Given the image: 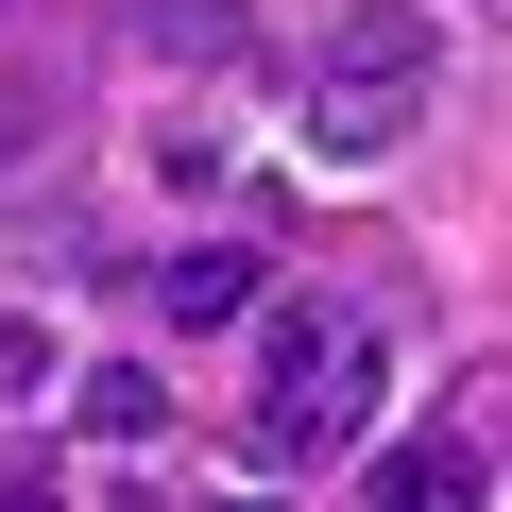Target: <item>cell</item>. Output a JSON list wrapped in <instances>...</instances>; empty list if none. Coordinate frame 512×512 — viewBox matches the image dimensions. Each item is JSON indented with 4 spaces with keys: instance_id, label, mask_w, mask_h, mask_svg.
I'll use <instances>...</instances> for the list:
<instances>
[{
    "instance_id": "obj_1",
    "label": "cell",
    "mask_w": 512,
    "mask_h": 512,
    "mask_svg": "<svg viewBox=\"0 0 512 512\" xmlns=\"http://www.w3.org/2000/svg\"><path fill=\"white\" fill-rule=\"evenodd\" d=\"M376 393H393L376 308H359V291H291L274 342H256V461H274V478H325V461L376 427Z\"/></svg>"
},
{
    "instance_id": "obj_3",
    "label": "cell",
    "mask_w": 512,
    "mask_h": 512,
    "mask_svg": "<svg viewBox=\"0 0 512 512\" xmlns=\"http://www.w3.org/2000/svg\"><path fill=\"white\" fill-rule=\"evenodd\" d=\"M359 495H376V512H461V495H495V444H478V427L376 444V461H359Z\"/></svg>"
},
{
    "instance_id": "obj_5",
    "label": "cell",
    "mask_w": 512,
    "mask_h": 512,
    "mask_svg": "<svg viewBox=\"0 0 512 512\" xmlns=\"http://www.w3.org/2000/svg\"><path fill=\"white\" fill-rule=\"evenodd\" d=\"M120 35H137L154 69H222V52L256 35V18H239V0H137V18H120Z\"/></svg>"
},
{
    "instance_id": "obj_8",
    "label": "cell",
    "mask_w": 512,
    "mask_h": 512,
    "mask_svg": "<svg viewBox=\"0 0 512 512\" xmlns=\"http://www.w3.org/2000/svg\"><path fill=\"white\" fill-rule=\"evenodd\" d=\"M0 18H18V0H0Z\"/></svg>"
},
{
    "instance_id": "obj_4",
    "label": "cell",
    "mask_w": 512,
    "mask_h": 512,
    "mask_svg": "<svg viewBox=\"0 0 512 512\" xmlns=\"http://www.w3.org/2000/svg\"><path fill=\"white\" fill-rule=\"evenodd\" d=\"M154 325H171V342L256 325V239H188V256H154Z\"/></svg>"
},
{
    "instance_id": "obj_2",
    "label": "cell",
    "mask_w": 512,
    "mask_h": 512,
    "mask_svg": "<svg viewBox=\"0 0 512 512\" xmlns=\"http://www.w3.org/2000/svg\"><path fill=\"white\" fill-rule=\"evenodd\" d=\"M427 86H444V35L410 18V0H359V18H325L308 69H291V137L325 171H393L410 120H427Z\"/></svg>"
},
{
    "instance_id": "obj_6",
    "label": "cell",
    "mask_w": 512,
    "mask_h": 512,
    "mask_svg": "<svg viewBox=\"0 0 512 512\" xmlns=\"http://www.w3.org/2000/svg\"><path fill=\"white\" fill-rule=\"evenodd\" d=\"M69 427H86V444H154V427H171V376H154V359H103V376L69 393Z\"/></svg>"
},
{
    "instance_id": "obj_7",
    "label": "cell",
    "mask_w": 512,
    "mask_h": 512,
    "mask_svg": "<svg viewBox=\"0 0 512 512\" xmlns=\"http://www.w3.org/2000/svg\"><path fill=\"white\" fill-rule=\"evenodd\" d=\"M52 393V325H18V308H0V410H35Z\"/></svg>"
}]
</instances>
